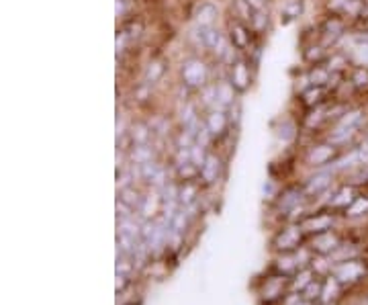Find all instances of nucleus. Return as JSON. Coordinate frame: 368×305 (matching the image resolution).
I'll use <instances>...</instances> for the list:
<instances>
[{
    "instance_id": "obj_35",
    "label": "nucleus",
    "mask_w": 368,
    "mask_h": 305,
    "mask_svg": "<svg viewBox=\"0 0 368 305\" xmlns=\"http://www.w3.org/2000/svg\"><path fill=\"white\" fill-rule=\"evenodd\" d=\"M127 305H142V304H140V302L136 304V299H133V302H129V304H127Z\"/></svg>"
},
{
    "instance_id": "obj_23",
    "label": "nucleus",
    "mask_w": 368,
    "mask_h": 305,
    "mask_svg": "<svg viewBox=\"0 0 368 305\" xmlns=\"http://www.w3.org/2000/svg\"><path fill=\"white\" fill-rule=\"evenodd\" d=\"M317 275L313 273V269L309 266V269H301L296 275H293V279H291V291H296V293H303L305 291V287L315 279Z\"/></svg>"
},
{
    "instance_id": "obj_32",
    "label": "nucleus",
    "mask_w": 368,
    "mask_h": 305,
    "mask_svg": "<svg viewBox=\"0 0 368 305\" xmlns=\"http://www.w3.org/2000/svg\"><path fill=\"white\" fill-rule=\"evenodd\" d=\"M301 8H303L301 0H294V2H291V4L285 8V12H283V21H285V23H291V21H294V19L301 14Z\"/></svg>"
},
{
    "instance_id": "obj_19",
    "label": "nucleus",
    "mask_w": 368,
    "mask_h": 305,
    "mask_svg": "<svg viewBox=\"0 0 368 305\" xmlns=\"http://www.w3.org/2000/svg\"><path fill=\"white\" fill-rule=\"evenodd\" d=\"M201 180H188V182H182L180 185V191H178V201H180V207H191L195 205L197 201H201V189H199Z\"/></svg>"
},
{
    "instance_id": "obj_21",
    "label": "nucleus",
    "mask_w": 368,
    "mask_h": 305,
    "mask_svg": "<svg viewBox=\"0 0 368 305\" xmlns=\"http://www.w3.org/2000/svg\"><path fill=\"white\" fill-rule=\"evenodd\" d=\"M340 289H342L340 281H338L334 275H329V277L323 281V289H321L319 304H334V302L338 299V295H340Z\"/></svg>"
},
{
    "instance_id": "obj_18",
    "label": "nucleus",
    "mask_w": 368,
    "mask_h": 305,
    "mask_svg": "<svg viewBox=\"0 0 368 305\" xmlns=\"http://www.w3.org/2000/svg\"><path fill=\"white\" fill-rule=\"evenodd\" d=\"M356 189L352 187V185H346V187H342L332 199H329V209L332 211H346L354 201H356Z\"/></svg>"
},
{
    "instance_id": "obj_13",
    "label": "nucleus",
    "mask_w": 368,
    "mask_h": 305,
    "mask_svg": "<svg viewBox=\"0 0 368 305\" xmlns=\"http://www.w3.org/2000/svg\"><path fill=\"white\" fill-rule=\"evenodd\" d=\"M221 170H223V160H221L217 154H207L203 166H201V182L205 187H211L215 185L221 178Z\"/></svg>"
},
{
    "instance_id": "obj_14",
    "label": "nucleus",
    "mask_w": 368,
    "mask_h": 305,
    "mask_svg": "<svg viewBox=\"0 0 368 305\" xmlns=\"http://www.w3.org/2000/svg\"><path fill=\"white\" fill-rule=\"evenodd\" d=\"M229 39H231V45H233L235 50L250 52V48H252L250 29L246 27V23H241V21H237V19L229 23Z\"/></svg>"
},
{
    "instance_id": "obj_16",
    "label": "nucleus",
    "mask_w": 368,
    "mask_h": 305,
    "mask_svg": "<svg viewBox=\"0 0 368 305\" xmlns=\"http://www.w3.org/2000/svg\"><path fill=\"white\" fill-rule=\"evenodd\" d=\"M329 94H332V90H329L327 86L311 84V86H307V88L301 92V105L307 107V109L319 107V105H323V103L329 101Z\"/></svg>"
},
{
    "instance_id": "obj_24",
    "label": "nucleus",
    "mask_w": 368,
    "mask_h": 305,
    "mask_svg": "<svg viewBox=\"0 0 368 305\" xmlns=\"http://www.w3.org/2000/svg\"><path fill=\"white\" fill-rule=\"evenodd\" d=\"M325 60H327V52L323 43H313L311 48L305 50V62H309L311 66L323 64Z\"/></svg>"
},
{
    "instance_id": "obj_6",
    "label": "nucleus",
    "mask_w": 368,
    "mask_h": 305,
    "mask_svg": "<svg viewBox=\"0 0 368 305\" xmlns=\"http://www.w3.org/2000/svg\"><path fill=\"white\" fill-rule=\"evenodd\" d=\"M305 199H307V195H305L303 187H287L279 193V199L274 201V205L281 215L289 218V213H293L296 207H301L305 203Z\"/></svg>"
},
{
    "instance_id": "obj_27",
    "label": "nucleus",
    "mask_w": 368,
    "mask_h": 305,
    "mask_svg": "<svg viewBox=\"0 0 368 305\" xmlns=\"http://www.w3.org/2000/svg\"><path fill=\"white\" fill-rule=\"evenodd\" d=\"M365 213H368V197L358 195L356 201L346 209V215H348V218H360V215H365Z\"/></svg>"
},
{
    "instance_id": "obj_25",
    "label": "nucleus",
    "mask_w": 368,
    "mask_h": 305,
    "mask_svg": "<svg viewBox=\"0 0 368 305\" xmlns=\"http://www.w3.org/2000/svg\"><path fill=\"white\" fill-rule=\"evenodd\" d=\"M119 201H123V203L129 205V207H140L142 201H144V197H142L140 191L131 185V187L121 189V193H119Z\"/></svg>"
},
{
    "instance_id": "obj_34",
    "label": "nucleus",
    "mask_w": 368,
    "mask_h": 305,
    "mask_svg": "<svg viewBox=\"0 0 368 305\" xmlns=\"http://www.w3.org/2000/svg\"><path fill=\"white\" fill-rule=\"evenodd\" d=\"M129 6V0H117V17H125Z\"/></svg>"
},
{
    "instance_id": "obj_7",
    "label": "nucleus",
    "mask_w": 368,
    "mask_h": 305,
    "mask_svg": "<svg viewBox=\"0 0 368 305\" xmlns=\"http://www.w3.org/2000/svg\"><path fill=\"white\" fill-rule=\"evenodd\" d=\"M334 222H336V215L332 209L327 211H315V213H307L299 224L303 226L305 233L313 235V233H321V231H329L334 228Z\"/></svg>"
},
{
    "instance_id": "obj_33",
    "label": "nucleus",
    "mask_w": 368,
    "mask_h": 305,
    "mask_svg": "<svg viewBox=\"0 0 368 305\" xmlns=\"http://www.w3.org/2000/svg\"><path fill=\"white\" fill-rule=\"evenodd\" d=\"M131 180H133V172H131V170H123V172L117 176V187H121V189L131 187Z\"/></svg>"
},
{
    "instance_id": "obj_29",
    "label": "nucleus",
    "mask_w": 368,
    "mask_h": 305,
    "mask_svg": "<svg viewBox=\"0 0 368 305\" xmlns=\"http://www.w3.org/2000/svg\"><path fill=\"white\" fill-rule=\"evenodd\" d=\"M133 162L140 166V164H146L149 160H153V150L147 146V144H142V146H133V154H131Z\"/></svg>"
},
{
    "instance_id": "obj_26",
    "label": "nucleus",
    "mask_w": 368,
    "mask_h": 305,
    "mask_svg": "<svg viewBox=\"0 0 368 305\" xmlns=\"http://www.w3.org/2000/svg\"><path fill=\"white\" fill-rule=\"evenodd\" d=\"M350 84L356 90H368V68L367 66H354L350 74Z\"/></svg>"
},
{
    "instance_id": "obj_15",
    "label": "nucleus",
    "mask_w": 368,
    "mask_h": 305,
    "mask_svg": "<svg viewBox=\"0 0 368 305\" xmlns=\"http://www.w3.org/2000/svg\"><path fill=\"white\" fill-rule=\"evenodd\" d=\"M144 33V23L142 21H127L121 31H119V37H117V52H125V45H131L133 41H138Z\"/></svg>"
},
{
    "instance_id": "obj_11",
    "label": "nucleus",
    "mask_w": 368,
    "mask_h": 305,
    "mask_svg": "<svg viewBox=\"0 0 368 305\" xmlns=\"http://www.w3.org/2000/svg\"><path fill=\"white\" fill-rule=\"evenodd\" d=\"M340 244H342V240L338 238V233H336L334 229H329V231H321V233H313L311 240H309V248H311L313 252L321 254V256L332 254Z\"/></svg>"
},
{
    "instance_id": "obj_20",
    "label": "nucleus",
    "mask_w": 368,
    "mask_h": 305,
    "mask_svg": "<svg viewBox=\"0 0 368 305\" xmlns=\"http://www.w3.org/2000/svg\"><path fill=\"white\" fill-rule=\"evenodd\" d=\"M299 271H301V269H299V262H296L294 254H281V256L274 260V273H279V275L293 277Z\"/></svg>"
},
{
    "instance_id": "obj_10",
    "label": "nucleus",
    "mask_w": 368,
    "mask_h": 305,
    "mask_svg": "<svg viewBox=\"0 0 368 305\" xmlns=\"http://www.w3.org/2000/svg\"><path fill=\"white\" fill-rule=\"evenodd\" d=\"M229 125H231V119H229V115H227V109H225V107H219V105H217V107L207 115V119H205V127L209 129V134H211L213 140L225 138Z\"/></svg>"
},
{
    "instance_id": "obj_3",
    "label": "nucleus",
    "mask_w": 368,
    "mask_h": 305,
    "mask_svg": "<svg viewBox=\"0 0 368 305\" xmlns=\"http://www.w3.org/2000/svg\"><path fill=\"white\" fill-rule=\"evenodd\" d=\"M365 273H367V266H365L358 258H350V260L338 262V264H334V269H332V275L340 281L342 287L358 283V281L365 277Z\"/></svg>"
},
{
    "instance_id": "obj_8",
    "label": "nucleus",
    "mask_w": 368,
    "mask_h": 305,
    "mask_svg": "<svg viewBox=\"0 0 368 305\" xmlns=\"http://www.w3.org/2000/svg\"><path fill=\"white\" fill-rule=\"evenodd\" d=\"M291 289V277L285 275H274L270 279H266L264 289H262V299L266 304H274V302H283L285 299V291Z\"/></svg>"
},
{
    "instance_id": "obj_4",
    "label": "nucleus",
    "mask_w": 368,
    "mask_h": 305,
    "mask_svg": "<svg viewBox=\"0 0 368 305\" xmlns=\"http://www.w3.org/2000/svg\"><path fill=\"white\" fill-rule=\"evenodd\" d=\"M346 29H348V21L344 19V14H338L334 12L332 17H327L321 27H319V35H321V43L327 48V45H334L338 39H342L346 35Z\"/></svg>"
},
{
    "instance_id": "obj_1",
    "label": "nucleus",
    "mask_w": 368,
    "mask_h": 305,
    "mask_svg": "<svg viewBox=\"0 0 368 305\" xmlns=\"http://www.w3.org/2000/svg\"><path fill=\"white\" fill-rule=\"evenodd\" d=\"M367 123V111L362 107H350L332 127V136L329 142L338 148L348 146L365 127Z\"/></svg>"
},
{
    "instance_id": "obj_31",
    "label": "nucleus",
    "mask_w": 368,
    "mask_h": 305,
    "mask_svg": "<svg viewBox=\"0 0 368 305\" xmlns=\"http://www.w3.org/2000/svg\"><path fill=\"white\" fill-rule=\"evenodd\" d=\"M164 70H166V66H164L162 62H153V64H149V68H147V74H146V84H155V82L162 78Z\"/></svg>"
},
{
    "instance_id": "obj_17",
    "label": "nucleus",
    "mask_w": 368,
    "mask_h": 305,
    "mask_svg": "<svg viewBox=\"0 0 368 305\" xmlns=\"http://www.w3.org/2000/svg\"><path fill=\"white\" fill-rule=\"evenodd\" d=\"M229 84L237 90V92H243L248 90L250 86V66L243 58L235 60L231 64V74H229Z\"/></svg>"
},
{
    "instance_id": "obj_22",
    "label": "nucleus",
    "mask_w": 368,
    "mask_h": 305,
    "mask_svg": "<svg viewBox=\"0 0 368 305\" xmlns=\"http://www.w3.org/2000/svg\"><path fill=\"white\" fill-rule=\"evenodd\" d=\"M256 8H258V6H254L250 0H233L235 17H237V21H241V23H250V25H252V19H254V14H256Z\"/></svg>"
},
{
    "instance_id": "obj_28",
    "label": "nucleus",
    "mask_w": 368,
    "mask_h": 305,
    "mask_svg": "<svg viewBox=\"0 0 368 305\" xmlns=\"http://www.w3.org/2000/svg\"><path fill=\"white\" fill-rule=\"evenodd\" d=\"M321 289H323V281H319L317 277L305 287V291H303V297L307 299V302H319V297H321Z\"/></svg>"
},
{
    "instance_id": "obj_30",
    "label": "nucleus",
    "mask_w": 368,
    "mask_h": 305,
    "mask_svg": "<svg viewBox=\"0 0 368 305\" xmlns=\"http://www.w3.org/2000/svg\"><path fill=\"white\" fill-rule=\"evenodd\" d=\"M131 136V142L136 144V146H142V144H147V140H149V136H151V132H149V127L147 125H136L133 127V132L129 134Z\"/></svg>"
},
{
    "instance_id": "obj_2",
    "label": "nucleus",
    "mask_w": 368,
    "mask_h": 305,
    "mask_svg": "<svg viewBox=\"0 0 368 305\" xmlns=\"http://www.w3.org/2000/svg\"><path fill=\"white\" fill-rule=\"evenodd\" d=\"M305 242V229L301 224H291L283 228L272 240V246L279 254H293Z\"/></svg>"
},
{
    "instance_id": "obj_9",
    "label": "nucleus",
    "mask_w": 368,
    "mask_h": 305,
    "mask_svg": "<svg viewBox=\"0 0 368 305\" xmlns=\"http://www.w3.org/2000/svg\"><path fill=\"white\" fill-rule=\"evenodd\" d=\"M332 180H334V170H317L303 185V191H305L307 199H313V197H319V195L327 193L329 187H332Z\"/></svg>"
},
{
    "instance_id": "obj_12",
    "label": "nucleus",
    "mask_w": 368,
    "mask_h": 305,
    "mask_svg": "<svg viewBox=\"0 0 368 305\" xmlns=\"http://www.w3.org/2000/svg\"><path fill=\"white\" fill-rule=\"evenodd\" d=\"M182 80L188 88H203L207 82V68L201 60H188L182 66Z\"/></svg>"
},
{
    "instance_id": "obj_5",
    "label": "nucleus",
    "mask_w": 368,
    "mask_h": 305,
    "mask_svg": "<svg viewBox=\"0 0 368 305\" xmlns=\"http://www.w3.org/2000/svg\"><path fill=\"white\" fill-rule=\"evenodd\" d=\"M340 156V148L334 146L332 142L327 144H317V146H311L309 152H307V164L313 166V168H325L329 164H334Z\"/></svg>"
}]
</instances>
